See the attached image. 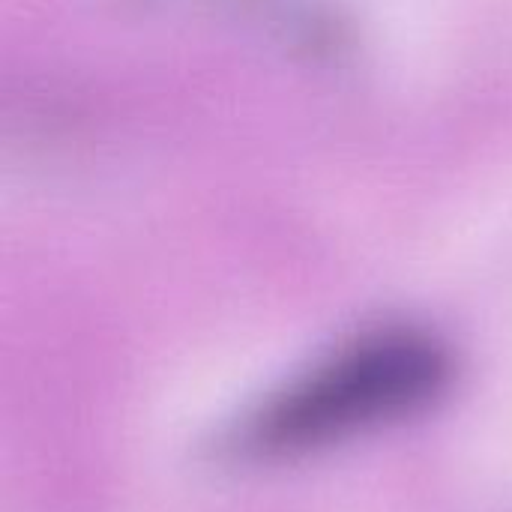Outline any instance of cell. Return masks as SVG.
<instances>
[{"instance_id":"obj_1","label":"cell","mask_w":512,"mask_h":512,"mask_svg":"<svg viewBox=\"0 0 512 512\" xmlns=\"http://www.w3.org/2000/svg\"><path fill=\"white\" fill-rule=\"evenodd\" d=\"M453 384V354L414 327H384L339 345L270 393L228 447L249 462L294 459L411 420Z\"/></svg>"}]
</instances>
